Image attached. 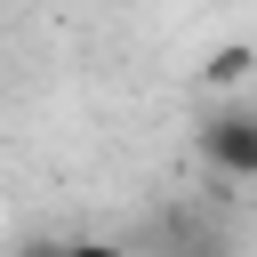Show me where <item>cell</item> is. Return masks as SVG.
I'll use <instances>...</instances> for the list:
<instances>
[{
  "mask_svg": "<svg viewBox=\"0 0 257 257\" xmlns=\"http://www.w3.org/2000/svg\"><path fill=\"white\" fill-rule=\"evenodd\" d=\"M193 153L225 177V185H257V96L249 104H217L193 128Z\"/></svg>",
  "mask_w": 257,
  "mask_h": 257,
  "instance_id": "6da1fadb",
  "label": "cell"
},
{
  "mask_svg": "<svg viewBox=\"0 0 257 257\" xmlns=\"http://www.w3.org/2000/svg\"><path fill=\"white\" fill-rule=\"evenodd\" d=\"M249 64H257V56H249V48H217V56H209V80H217V88H225V80H241V72H249Z\"/></svg>",
  "mask_w": 257,
  "mask_h": 257,
  "instance_id": "7a4b0ae2",
  "label": "cell"
},
{
  "mask_svg": "<svg viewBox=\"0 0 257 257\" xmlns=\"http://www.w3.org/2000/svg\"><path fill=\"white\" fill-rule=\"evenodd\" d=\"M64 257H128V249L104 241V233H80V241H64Z\"/></svg>",
  "mask_w": 257,
  "mask_h": 257,
  "instance_id": "3957f363",
  "label": "cell"
},
{
  "mask_svg": "<svg viewBox=\"0 0 257 257\" xmlns=\"http://www.w3.org/2000/svg\"><path fill=\"white\" fill-rule=\"evenodd\" d=\"M24 257H64V241H24Z\"/></svg>",
  "mask_w": 257,
  "mask_h": 257,
  "instance_id": "277c9868",
  "label": "cell"
}]
</instances>
